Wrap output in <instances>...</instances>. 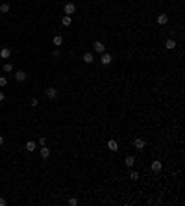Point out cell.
<instances>
[{"label": "cell", "mask_w": 185, "mask_h": 206, "mask_svg": "<svg viewBox=\"0 0 185 206\" xmlns=\"http://www.w3.org/2000/svg\"><path fill=\"white\" fill-rule=\"evenodd\" d=\"M165 48L174 50L176 48V41H174V39H167V41H165Z\"/></svg>", "instance_id": "16"}, {"label": "cell", "mask_w": 185, "mask_h": 206, "mask_svg": "<svg viewBox=\"0 0 185 206\" xmlns=\"http://www.w3.org/2000/svg\"><path fill=\"white\" fill-rule=\"evenodd\" d=\"M150 169H152L154 173H159L161 169H163V164H161L159 160H154V162H152V165H150Z\"/></svg>", "instance_id": "4"}, {"label": "cell", "mask_w": 185, "mask_h": 206, "mask_svg": "<svg viewBox=\"0 0 185 206\" xmlns=\"http://www.w3.org/2000/svg\"><path fill=\"white\" fill-rule=\"evenodd\" d=\"M93 50H94L96 54H104V52H106V45H104L102 41H94V43H93Z\"/></svg>", "instance_id": "1"}, {"label": "cell", "mask_w": 185, "mask_h": 206, "mask_svg": "<svg viewBox=\"0 0 185 206\" xmlns=\"http://www.w3.org/2000/svg\"><path fill=\"white\" fill-rule=\"evenodd\" d=\"M43 145H46V137H39V147H43Z\"/></svg>", "instance_id": "25"}, {"label": "cell", "mask_w": 185, "mask_h": 206, "mask_svg": "<svg viewBox=\"0 0 185 206\" xmlns=\"http://www.w3.org/2000/svg\"><path fill=\"white\" fill-rule=\"evenodd\" d=\"M81 59H83V61H85V63L89 65V63H93V61H94V56H93V52H85V54H83V58H81Z\"/></svg>", "instance_id": "14"}, {"label": "cell", "mask_w": 185, "mask_h": 206, "mask_svg": "<svg viewBox=\"0 0 185 206\" xmlns=\"http://www.w3.org/2000/svg\"><path fill=\"white\" fill-rule=\"evenodd\" d=\"M108 149L113 150V152H117V150H119V143H117L115 139H109V141H108Z\"/></svg>", "instance_id": "11"}, {"label": "cell", "mask_w": 185, "mask_h": 206, "mask_svg": "<svg viewBox=\"0 0 185 206\" xmlns=\"http://www.w3.org/2000/svg\"><path fill=\"white\" fill-rule=\"evenodd\" d=\"M37 104H39V100H37V98H31V100H30V106H31V108H35Z\"/></svg>", "instance_id": "23"}, {"label": "cell", "mask_w": 185, "mask_h": 206, "mask_svg": "<svg viewBox=\"0 0 185 206\" xmlns=\"http://www.w3.org/2000/svg\"><path fill=\"white\" fill-rule=\"evenodd\" d=\"M0 58H2V59H9L11 58V50L7 48V46H4V48L0 50Z\"/></svg>", "instance_id": "10"}, {"label": "cell", "mask_w": 185, "mask_h": 206, "mask_svg": "<svg viewBox=\"0 0 185 206\" xmlns=\"http://www.w3.org/2000/svg\"><path fill=\"white\" fill-rule=\"evenodd\" d=\"M52 43L56 45V48H57V46H61V45H63V35L56 34V35H54V39H52Z\"/></svg>", "instance_id": "12"}, {"label": "cell", "mask_w": 185, "mask_h": 206, "mask_svg": "<svg viewBox=\"0 0 185 206\" xmlns=\"http://www.w3.org/2000/svg\"><path fill=\"white\" fill-rule=\"evenodd\" d=\"M9 4H7V2H2V4H0V13H7V11H9Z\"/></svg>", "instance_id": "18"}, {"label": "cell", "mask_w": 185, "mask_h": 206, "mask_svg": "<svg viewBox=\"0 0 185 206\" xmlns=\"http://www.w3.org/2000/svg\"><path fill=\"white\" fill-rule=\"evenodd\" d=\"M124 164H126V167H130V169H132L133 165H135V158H133L132 154H128V156L124 158Z\"/></svg>", "instance_id": "6"}, {"label": "cell", "mask_w": 185, "mask_h": 206, "mask_svg": "<svg viewBox=\"0 0 185 206\" xmlns=\"http://www.w3.org/2000/svg\"><path fill=\"white\" fill-rule=\"evenodd\" d=\"M26 78H28V74H26L24 71H17V73H15V80L17 82H24Z\"/></svg>", "instance_id": "8"}, {"label": "cell", "mask_w": 185, "mask_h": 206, "mask_svg": "<svg viewBox=\"0 0 185 206\" xmlns=\"http://www.w3.org/2000/svg\"><path fill=\"white\" fill-rule=\"evenodd\" d=\"M11 71H13V63H4V73H11Z\"/></svg>", "instance_id": "19"}, {"label": "cell", "mask_w": 185, "mask_h": 206, "mask_svg": "<svg viewBox=\"0 0 185 206\" xmlns=\"http://www.w3.org/2000/svg\"><path fill=\"white\" fill-rule=\"evenodd\" d=\"M52 56L56 58V59H59V58H61V52H59V50L56 48V50H54V52H52Z\"/></svg>", "instance_id": "22"}, {"label": "cell", "mask_w": 185, "mask_h": 206, "mask_svg": "<svg viewBox=\"0 0 185 206\" xmlns=\"http://www.w3.org/2000/svg\"><path fill=\"white\" fill-rule=\"evenodd\" d=\"M46 97H48L50 100H54V98L57 97V89L56 88H46Z\"/></svg>", "instance_id": "5"}, {"label": "cell", "mask_w": 185, "mask_h": 206, "mask_svg": "<svg viewBox=\"0 0 185 206\" xmlns=\"http://www.w3.org/2000/svg\"><path fill=\"white\" fill-rule=\"evenodd\" d=\"M111 61H113V56L109 52L100 54V63H102V65H111Z\"/></svg>", "instance_id": "2"}, {"label": "cell", "mask_w": 185, "mask_h": 206, "mask_svg": "<svg viewBox=\"0 0 185 206\" xmlns=\"http://www.w3.org/2000/svg\"><path fill=\"white\" fill-rule=\"evenodd\" d=\"M74 11H76V6H74L72 2H69V4H65V15H72Z\"/></svg>", "instance_id": "9"}, {"label": "cell", "mask_w": 185, "mask_h": 206, "mask_svg": "<svg viewBox=\"0 0 185 206\" xmlns=\"http://www.w3.org/2000/svg\"><path fill=\"white\" fill-rule=\"evenodd\" d=\"M48 156H50V149L46 147V145H43V147H41V158H45V160H46Z\"/></svg>", "instance_id": "17"}, {"label": "cell", "mask_w": 185, "mask_h": 206, "mask_svg": "<svg viewBox=\"0 0 185 206\" xmlns=\"http://www.w3.org/2000/svg\"><path fill=\"white\" fill-rule=\"evenodd\" d=\"M4 145V136H0V147Z\"/></svg>", "instance_id": "28"}, {"label": "cell", "mask_w": 185, "mask_h": 206, "mask_svg": "<svg viewBox=\"0 0 185 206\" xmlns=\"http://www.w3.org/2000/svg\"><path fill=\"white\" fill-rule=\"evenodd\" d=\"M4 98H6V95H4V91H2V89H0V102H2V100H4Z\"/></svg>", "instance_id": "27"}, {"label": "cell", "mask_w": 185, "mask_h": 206, "mask_svg": "<svg viewBox=\"0 0 185 206\" xmlns=\"http://www.w3.org/2000/svg\"><path fill=\"white\" fill-rule=\"evenodd\" d=\"M7 85V78L6 76H0V88H6Z\"/></svg>", "instance_id": "21"}, {"label": "cell", "mask_w": 185, "mask_h": 206, "mask_svg": "<svg viewBox=\"0 0 185 206\" xmlns=\"http://www.w3.org/2000/svg\"><path fill=\"white\" fill-rule=\"evenodd\" d=\"M69 204L70 206H76L78 204V199H74V197H72V199H69Z\"/></svg>", "instance_id": "24"}, {"label": "cell", "mask_w": 185, "mask_h": 206, "mask_svg": "<svg viewBox=\"0 0 185 206\" xmlns=\"http://www.w3.org/2000/svg\"><path fill=\"white\" fill-rule=\"evenodd\" d=\"M130 180H133V182L139 180V173L137 171H130Z\"/></svg>", "instance_id": "20"}, {"label": "cell", "mask_w": 185, "mask_h": 206, "mask_svg": "<svg viewBox=\"0 0 185 206\" xmlns=\"http://www.w3.org/2000/svg\"><path fill=\"white\" fill-rule=\"evenodd\" d=\"M157 24L159 26H165V24H168V15H157Z\"/></svg>", "instance_id": "7"}, {"label": "cell", "mask_w": 185, "mask_h": 206, "mask_svg": "<svg viewBox=\"0 0 185 206\" xmlns=\"http://www.w3.org/2000/svg\"><path fill=\"white\" fill-rule=\"evenodd\" d=\"M24 149L28 150V152H33V150L37 149V143H35V141H26V147Z\"/></svg>", "instance_id": "15"}, {"label": "cell", "mask_w": 185, "mask_h": 206, "mask_svg": "<svg viewBox=\"0 0 185 206\" xmlns=\"http://www.w3.org/2000/svg\"><path fill=\"white\" fill-rule=\"evenodd\" d=\"M133 147H135L137 150H144V147H146V141H144L143 137H135V139H133Z\"/></svg>", "instance_id": "3"}, {"label": "cell", "mask_w": 185, "mask_h": 206, "mask_svg": "<svg viewBox=\"0 0 185 206\" xmlns=\"http://www.w3.org/2000/svg\"><path fill=\"white\" fill-rule=\"evenodd\" d=\"M61 24H63V26H70V24H72V15H63Z\"/></svg>", "instance_id": "13"}, {"label": "cell", "mask_w": 185, "mask_h": 206, "mask_svg": "<svg viewBox=\"0 0 185 206\" xmlns=\"http://www.w3.org/2000/svg\"><path fill=\"white\" fill-rule=\"evenodd\" d=\"M6 204H7V201L4 199V197H0V206H6Z\"/></svg>", "instance_id": "26"}]
</instances>
